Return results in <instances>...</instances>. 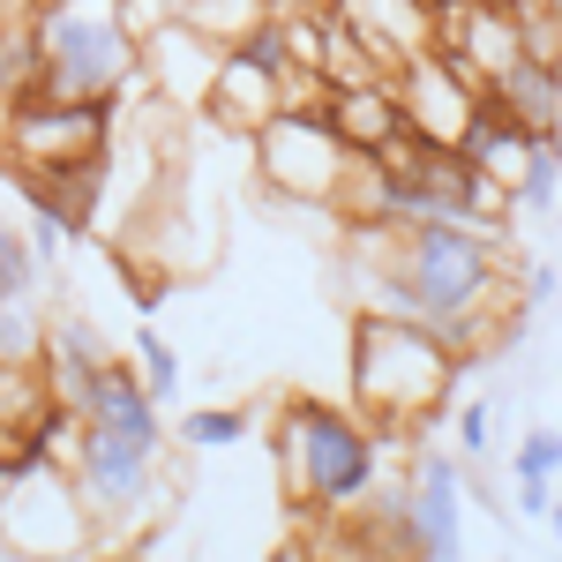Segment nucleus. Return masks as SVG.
Wrapping results in <instances>:
<instances>
[{"label": "nucleus", "instance_id": "1", "mask_svg": "<svg viewBox=\"0 0 562 562\" xmlns=\"http://www.w3.org/2000/svg\"><path fill=\"white\" fill-rule=\"evenodd\" d=\"M38 38V76L8 105H45V98H143V38L121 23L113 0H38L31 8Z\"/></svg>", "mask_w": 562, "mask_h": 562}, {"label": "nucleus", "instance_id": "2", "mask_svg": "<svg viewBox=\"0 0 562 562\" xmlns=\"http://www.w3.org/2000/svg\"><path fill=\"white\" fill-rule=\"evenodd\" d=\"M450 383H458V360L428 323H405V315H383V307L352 315V397L390 435L442 413Z\"/></svg>", "mask_w": 562, "mask_h": 562}, {"label": "nucleus", "instance_id": "3", "mask_svg": "<svg viewBox=\"0 0 562 562\" xmlns=\"http://www.w3.org/2000/svg\"><path fill=\"white\" fill-rule=\"evenodd\" d=\"M278 458H285V495L293 510H352L375 495V435L352 420L346 405L323 397H285L278 413Z\"/></svg>", "mask_w": 562, "mask_h": 562}, {"label": "nucleus", "instance_id": "4", "mask_svg": "<svg viewBox=\"0 0 562 562\" xmlns=\"http://www.w3.org/2000/svg\"><path fill=\"white\" fill-rule=\"evenodd\" d=\"M60 465H68L76 495H83L98 548H105V540H135V532H150V518H158L166 495H173L166 473H158V450H150V442H128V435L90 428V420H76V442H68Z\"/></svg>", "mask_w": 562, "mask_h": 562}, {"label": "nucleus", "instance_id": "5", "mask_svg": "<svg viewBox=\"0 0 562 562\" xmlns=\"http://www.w3.org/2000/svg\"><path fill=\"white\" fill-rule=\"evenodd\" d=\"M390 240H397L390 262L405 270V285L420 293L428 315L510 301V293H503V233L465 225V217H435V225H405V233H390Z\"/></svg>", "mask_w": 562, "mask_h": 562}, {"label": "nucleus", "instance_id": "6", "mask_svg": "<svg viewBox=\"0 0 562 562\" xmlns=\"http://www.w3.org/2000/svg\"><path fill=\"white\" fill-rule=\"evenodd\" d=\"M0 540L23 548V555H38V562H83L98 548L90 510H83V495H76V480H68L60 458H38L15 480H0Z\"/></svg>", "mask_w": 562, "mask_h": 562}, {"label": "nucleus", "instance_id": "7", "mask_svg": "<svg viewBox=\"0 0 562 562\" xmlns=\"http://www.w3.org/2000/svg\"><path fill=\"white\" fill-rule=\"evenodd\" d=\"M113 121H121V90L105 98H45V105H8L0 113V150L38 166V173H60L76 158H98L113 150Z\"/></svg>", "mask_w": 562, "mask_h": 562}, {"label": "nucleus", "instance_id": "8", "mask_svg": "<svg viewBox=\"0 0 562 562\" xmlns=\"http://www.w3.org/2000/svg\"><path fill=\"white\" fill-rule=\"evenodd\" d=\"M256 173L285 195V203H307V211H330V195H338V173H346V143L338 128H323V121H307V113H270L256 135Z\"/></svg>", "mask_w": 562, "mask_h": 562}, {"label": "nucleus", "instance_id": "9", "mask_svg": "<svg viewBox=\"0 0 562 562\" xmlns=\"http://www.w3.org/2000/svg\"><path fill=\"white\" fill-rule=\"evenodd\" d=\"M405 510H413V562H465V518H458V458L428 450V458L413 465Z\"/></svg>", "mask_w": 562, "mask_h": 562}, {"label": "nucleus", "instance_id": "10", "mask_svg": "<svg viewBox=\"0 0 562 562\" xmlns=\"http://www.w3.org/2000/svg\"><path fill=\"white\" fill-rule=\"evenodd\" d=\"M166 405L143 390V375H135V360H98V375L83 383V397H76V420H90V428H113L128 435V442H150V450H166V420H158Z\"/></svg>", "mask_w": 562, "mask_h": 562}, {"label": "nucleus", "instance_id": "11", "mask_svg": "<svg viewBox=\"0 0 562 562\" xmlns=\"http://www.w3.org/2000/svg\"><path fill=\"white\" fill-rule=\"evenodd\" d=\"M211 76H217V45L195 38L188 23H158V31H143V83H158V98H173V105H203V98H211Z\"/></svg>", "mask_w": 562, "mask_h": 562}, {"label": "nucleus", "instance_id": "12", "mask_svg": "<svg viewBox=\"0 0 562 562\" xmlns=\"http://www.w3.org/2000/svg\"><path fill=\"white\" fill-rule=\"evenodd\" d=\"M397 98H405V113H413V128L435 135V143H458L465 128V113H473V90L458 83L435 53H413L405 68H397Z\"/></svg>", "mask_w": 562, "mask_h": 562}, {"label": "nucleus", "instance_id": "13", "mask_svg": "<svg viewBox=\"0 0 562 562\" xmlns=\"http://www.w3.org/2000/svg\"><path fill=\"white\" fill-rule=\"evenodd\" d=\"M203 113H211L217 128H233V135H256L262 121L278 113V76H262V68H248V60L217 53V76H211Z\"/></svg>", "mask_w": 562, "mask_h": 562}, {"label": "nucleus", "instance_id": "14", "mask_svg": "<svg viewBox=\"0 0 562 562\" xmlns=\"http://www.w3.org/2000/svg\"><path fill=\"white\" fill-rule=\"evenodd\" d=\"M405 121H413V113H405V98H397V76H375V83L338 90V113H330V128H338L346 150H383Z\"/></svg>", "mask_w": 562, "mask_h": 562}, {"label": "nucleus", "instance_id": "15", "mask_svg": "<svg viewBox=\"0 0 562 562\" xmlns=\"http://www.w3.org/2000/svg\"><path fill=\"white\" fill-rule=\"evenodd\" d=\"M98 360H105V346H98V330H90L83 315H60V323H45V397H60L68 413H76V397H83V383L98 375Z\"/></svg>", "mask_w": 562, "mask_h": 562}, {"label": "nucleus", "instance_id": "16", "mask_svg": "<svg viewBox=\"0 0 562 562\" xmlns=\"http://www.w3.org/2000/svg\"><path fill=\"white\" fill-rule=\"evenodd\" d=\"M495 98H503V113L525 121V128H562V60L518 53V60L495 76Z\"/></svg>", "mask_w": 562, "mask_h": 562}, {"label": "nucleus", "instance_id": "17", "mask_svg": "<svg viewBox=\"0 0 562 562\" xmlns=\"http://www.w3.org/2000/svg\"><path fill=\"white\" fill-rule=\"evenodd\" d=\"M270 8H278V0H180V8H173V23H188L195 38H211L217 53H225V45L240 38V31H256Z\"/></svg>", "mask_w": 562, "mask_h": 562}, {"label": "nucleus", "instance_id": "18", "mask_svg": "<svg viewBox=\"0 0 562 562\" xmlns=\"http://www.w3.org/2000/svg\"><path fill=\"white\" fill-rule=\"evenodd\" d=\"M562 195V128H540L525 150V173L510 180V211H548Z\"/></svg>", "mask_w": 562, "mask_h": 562}, {"label": "nucleus", "instance_id": "19", "mask_svg": "<svg viewBox=\"0 0 562 562\" xmlns=\"http://www.w3.org/2000/svg\"><path fill=\"white\" fill-rule=\"evenodd\" d=\"M38 360H45L38 301H0V368H38Z\"/></svg>", "mask_w": 562, "mask_h": 562}, {"label": "nucleus", "instance_id": "20", "mask_svg": "<svg viewBox=\"0 0 562 562\" xmlns=\"http://www.w3.org/2000/svg\"><path fill=\"white\" fill-rule=\"evenodd\" d=\"M225 53H233V60H248V68H262V76H278V83L293 76V45H285V23H278V8L262 15L256 31H240V38L225 45Z\"/></svg>", "mask_w": 562, "mask_h": 562}, {"label": "nucleus", "instance_id": "21", "mask_svg": "<svg viewBox=\"0 0 562 562\" xmlns=\"http://www.w3.org/2000/svg\"><path fill=\"white\" fill-rule=\"evenodd\" d=\"M45 270L31 256V240H23V225H8L0 217V301H38Z\"/></svg>", "mask_w": 562, "mask_h": 562}, {"label": "nucleus", "instance_id": "22", "mask_svg": "<svg viewBox=\"0 0 562 562\" xmlns=\"http://www.w3.org/2000/svg\"><path fill=\"white\" fill-rule=\"evenodd\" d=\"M248 428H256V405H203V413L180 420V442L188 450H225V442H240Z\"/></svg>", "mask_w": 562, "mask_h": 562}, {"label": "nucleus", "instance_id": "23", "mask_svg": "<svg viewBox=\"0 0 562 562\" xmlns=\"http://www.w3.org/2000/svg\"><path fill=\"white\" fill-rule=\"evenodd\" d=\"M128 360H135V375H143V390H150L158 405H173V397H180V352L166 346L150 323L135 330V352H128Z\"/></svg>", "mask_w": 562, "mask_h": 562}, {"label": "nucleus", "instance_id": "24", "mask_svg": "<svg viewBox=\"0 0 562 562\" xmlns=\"http://www.w3.org/2000/svg\"><path fill=\"white\" fill-rule=\"evenodd\" d=\"M562 473V428H525L518 435V480H555Z\"/></svg>", "mask_w": 562, "mask_h": 562}, {"label": "nucleus", "instance_id": "25", "mask_svg": "<svg viewBox=\"0 0 562 562\" xmlns=\"http://www.w3.org/2000/svg\"><path fill=\"white\" fill-rule=\"evenodd\" d=\"M166 293H173V270H128V301L143 307V315H158Z\"/></svg>", "mask_w": 562, "mask_h": 562}, {"label": "nucleus", "instance_id": "26", "mask_svg": "<svg viewBox=\"0 0 562 562\" xmlns=\"http://www.w3.org/2000/svg\"><path fill=\"white\" fill-rule=\"evenodd\" d=\"M113 8H121V23H128L135 38H143V31H158V23H173V8H180V0H113Z\"/></svg>", "mask_w": 562, "mask_h": 562}, {"label": "nucleus", "instance_id": "27", "mask_svg": "<svg viewBox=\"0 0 562 562\" xmlns=\"http://www.w3.org/2000/svg\"><path fill=\"white\" fill-rule=\"evenodd\" d=\"M487 435H495V413H487V397H473V405L458 413V442H465L473 458H487Z\"/></svg>", "mask_w": 562, "mask_h": 562}, {"label": "nucleus", "instance_id": "28", "mask_svg": "<svg viewBox=\"0 0 562 562\" xmlns=\"http://www.w3.org/2000/svg\"><path fill=\"white\" fill-rule=\"evenodd\" d=\"M555 262H525V293H518V307H540V301H555Z\"/></svg>", "mask_w": 562, "mask_h": 562}, {"label": "nucleus", "instance_id": "29", "mask_svg": "<svg viewBox=\"0 0 562 562\" xmlns=\"http://www.w3.org/2000/svg\"><path fill=\"white\" fill-rule=\"evenodd\" d=\"M548 503H555L548 480H518V510H525V518H548Z\"/></svg>", "mask_w": 562, "mask_h": 562}, {"label": "nucleus", "instance_id": "30", "mask_svg": "<svg viewBox=\"0 0 562 562\" xmlns=\"http://www.w3.org/2000/svg\"><path fill=\"white\" fill-rule=\"evenodd\" d=\"M270 562H307V555H301V548H278V555H270Z\"/></svg>", "mask_w": 562, "mask_h": 562}, {"label": "nucleus", "instance_id": "31", "mask_svg": "<svg viewBox=\"0 0 562 562\" xmlns=\"http://www.w3.org/2000/svg\"><path fill=\"white\" fill-rule=\"evenodd\" d=\"M548 525H555V540H562V503H548Z\"/></svg>", "mask_w": 562, "mask_h": 562}, {"label": "nucleus", "instance_id": "32", "mask_svg": "<svg viewBox=\"0 0 562 562\" xmlns=\"http://www.w3.org/2000/svg\"><path fill=\"white\" fill-rule=\"evenodd\" d=\"M540 8H548V15H555V23H562V0H540Z\"/></svg>", "mask_w": 562, "mask_h": 562}, {"label": "nucleus", "instance_id": "33", "mask_svg": "<svg viewBox=\"0 0 562 562\" xmlns=\"http://www.w3.org/2000/svg\"><path fill=\"white\" fill-rule=\"evenodd\" d=\"M31 8H38V0H31Z\"/></svg>", "mask_w": 562, "mask_h": 562}]
</instances>
